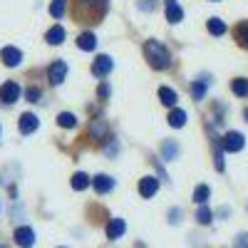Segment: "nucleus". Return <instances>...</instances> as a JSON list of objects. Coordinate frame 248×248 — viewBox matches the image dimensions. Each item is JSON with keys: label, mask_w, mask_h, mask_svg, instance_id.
I'll list each match as a JSON object with an SVG mask.
<instances>
[{"label": "nucleus", "mask_w": 248, "mask_h": 248, "mask_svg": "<svg viewBox=\"0 0 248 248\" xmlns=\"http://www.w3.org/2000/svg\"><path fill=\"white\" fill-rule=\"evenodd\" d=\"M107 13V0H75V17L85 23H99Z\"/></svg>", "instance_id": "obj_1"}, {"label": "nucleus", "mask_w": 248, "mask_h": 248, "mask_svg": "<svg viewBox=\"0 0 248 248\" xmlns=\"http://www.w3.org/2000/svg\"><path fill=\"white\" fill-rule=\"evenodd\" d=\"M144 55H147L149 65L154 70H167L171 65V57H169L167 47L161 43H156V40H147V43H144Z\"/></svg>", "instance_id": "obj_2"}, {"label": "nucleus", "mask_w": 248, "mask_h": 248, "mask_svg": "<svg viewBox=\"0 0 248 248\" xmlns=\"http://www.w3.org/2000/svg\"><path fill=\"white\" fill-rule=\"evenodd\" d=\"M20 85L17 82H5L3 87H0V102H5V105H13L15 99H20Z\"/></svg>", "instance_id": "obj_3"}, {"label": "nucleus", "mask_w": 248, "mask_h": 248, "mask_svg": "<svg viewBox=\"0 0 248 248\" xmlns=\"http://www.w3.org/2000/svg\"><path fill=\"white\" fill-rule=\"evenodd\" d=\"M112 72V57L109 55H99L94 62H92V75L94 77H105Z\"/></svg>", "instance_id": "obj_4"}, {"label": "nucleus", "mask_w": 248, "mask_h": 248, "mask_svg": "<svg viewBox=\"0 0 248 248\" xmlns=\"http://www.w3.org/2000/svg\"><path fill=\"white\" fill-rule=\"evenodd\" d=\"M243 144H246V139H243L241 132H229V134L223 137V149L226 152H241Z\"/></svg>", "instance_id": "obj_5"}, {"label": "nucleus", "mask_w": 248, "mask_h": 248, "mask_svg": "<svg viewBox=\"0 0 248 248\" xmlns=\"http://www.w3.org/2000/svg\"><path fill=\"white\" fill-rule=\"evenodd\" d=\"M65 75H67V65H65V62H62V60L52 62V65H50V70H47L50 85H60V82L65 79Z\"/></svg>", "instance_id": "obj_6"}, {"label": "nucleus", "mask_w": 248, "mask_h": 248, "mask_svg": "<svg viewBox=\"0 0 248 248\" xmlns=\"http://www.w3.org/2000/svg\"><path fill=\"white\" fill-rule=\"evenodd\" d=\"M156 191H159V179H154V176H144V179L139 181V194H141L144 199H152Z\"/></svg>", "instance_id": "obj_7"}, {"label": "nucleus", "mask_w": 248, "mask_h": 248, "mask_svg": "<svg viewBox=\"0 0 248 248\" xmlns=\"http://www.w3.org/2000/svg\"><path fill=\"white\" fill-rule=\"evenodd\" d=\"M0 60H3L8 67H17L20 60H23V52H20L17 47H3L0 50Z\"/></svg>", "instance_id": "obj_8"}, {"label": "nucleus", "mask_w": 248, "mask_h": 248, "mask_svg": "<svg viewBox=\"0 0 248 248\" xmlns=\"http://www.w3.org/2000/svg\"><path fill=\"white\" fill-rule=\"evenodd\" d=\"M124 231H127V223H124V218H112L109 226H107V238L109 241H117L124 236Z\"/></svg>", "instance_id": "obj_9"}, {"label": "nucleus", "mask_w": 248, "mask_h": 248, "mask_svg": "<svg viewBox=\"0 0 248 248\" xmlns=\"http://www.w3.org/2000/svg\"><path fill=\"white\" fill-rule=\"evenodd\" d=\"M15 243H20L23 248H30L35 243V231L28 229V226H23V229H17L15 231Z\"/></svg>", "instance_id": "obj_10"}, {"label": "nucleus", "mask_w": 248, "mask_h": 248, "mask_svg": "<svg viewBox=\"0 0 248 248\" xmlns=\"http://www.w3.org/2000/svg\"><path fill=\"white\" fill-rule=\"evenodd\" d=\"M92 184H94L97 194H107V191H112V189H114V179H112V176H107V174L94 176V179H92Z\"/></svg>", "instance_id": "obj_11"}, {"label": "nucleus", "mask_w": 248, "mask_h": 248, "mask_svg": "<svg viewBox=\"0 0 248 248\" xmlns=\"http://www.w3.org/2000/svg\"><path fill=\"white\" fill-rule=\"evenodd\" d=\"M37 124H40V122H37V117L28 112V114L20 117V124H17V127H20V132H23V134H32V132L37 129Z\"/></svg>", "instance_id": "obj_12"}, {"label": "nucleus", "mask_w": 248, "mask_h": 248, "mask_svg": "<svg viewBox=\"0 0 248 248\" xmlns=\"http://www.w3.org/2000/svg\"><path fill=\"white\" fill-rule=\"evenodd\" d=\"M167 20L169 23H181L184 20V10L176 0H167Z\"/></svg>", "instance_id": "obj_13"}, {"label": "nucleus", "mask_w": 248, "mask_h": 248, "mask_svg": "<svg viewBox=\"0 0 248 248\" xmlns=\"http://www.w3.org/2000/svg\"><path fill=\"white\" fill-rule=\"evenodd\" d=\"M77 45H79V50H85V52H92V50L97 47V37H94L92 32H82V35L77 37Z\"/></svg>", "instance_id": "obj_14"}, {"label": "nucleus", "mask_w": 248, "mask_h": 248, "mask_svg": "<svg viewBox=\"0 0 248 248\" xmlns=\"http://www.w3.org/2000/svg\"><path fill=\"white\" fill-rule=\"evenodd\" d=\"M45 40H47L50 45H60L62 40H65V28H62V25L50 28V30H47V35H45Z\"/></svg>", "instance_id": "obj_15"}, {"label": "nucleus", "mask_w": 248, "mask_h": 248, "mask_svg": "<svg viewBox=\"0 0 248 248\" xmlns=\"http://www.w3.org/2000/svg\"><path fill=\"white\" fill-rule=\"evenodd\" d=\"M87 186H90V176H87L85 171H77V174L72 176V189H75V191H85Z\"/></svg>", "instance_id": "obj_16"}, {"label": "nucleus", "mask_w": 248, "mask_h": 248, "mask_svg": "<svg viewBox=\"0 0 248 248\" xmlns=\"http://www.w3.org/2000/svg\"><path fill=\"white\" fill-rule=\"evenodd\" d=\"M159 99H161V105L174 107V105H176V92L169 90V87H161V90H159Z\"/></svg>", "instance_id": "obj_17"}, {"label": "nucleus", "mask_w": 248, "mask_h": 248, "mask_svg": "<svg viewBox=\"0 0 248 248\" xmlns=\"http://www.w3.org/2000/svg\"><path fill=\"white\" fill-rule=\"evenodd\" d=\"M161 154H164V159H176V154H179V147H176V141L174 139H167L161 144Z\"/></svg>", "instance_id": "obj_18"}, {"label": "nucleus", "mask_w": 248, "mask_h": 248, "mask_svg": "<svg viewBox=\"0 0 248 248\" xmlns=\"http://www.w3.org/2000/svg\"><path fill=\"white\" fill-rule=\"evenodd\" d=\"M209 196H211V189H209L206 184H201V186H196V189H194V201H196L199 206L209 201Z\"/></svg>", "instance_id": "obj_19"}, {"label": "nucleus", "mask_w": 248, "mask_h": 248, "mask_svg": "<svg viewBox=\"0 0 248 248\" xmlns=\"http://www.w3.org/2000/svg\"><path fill=\"white\" fill-rule=\"evenodd\" d=\"M169 124H171L174 129L184 127V124H186V112H184V109H171V114H169Z\"/></svg>", "instance_id": "obj_20"}, {"label": "nucleus", "mask_w": 248, "mask_h": 248, "mask_svg": "<svg viewBox=\"0 0 248 248\" xmlns=\"http://www.w3.org/2000/svg\"><path fill=\"white\" fill-rule=\"evenodd\" d=\"M57 124H60V127H67V129H72L75 124H77V117H75V114H70V112H62V114L57 117Z\"/></svg>", "instance_id": "obj_21"}, {"label": "nucleus", "mask_w": 248, "mask_h": 248, "mask_svg": "<svg viewBox=\"0 0 248 248\" xmlns=\"http://www.w3.org/2000/svg\"><path fill=\"white\" fill-rule=\"evenodd\" d=\"M65 8H67V0H52L50 15H52V17H62V15H65Z\"/></svg>", "instance_id": "obj_22"}, {"label": "nucleus", "mask_w": 248, "mask_h": 248, "mask_svg": "<svg viewBox=\"0 0 248 248\" xmlns=\"http://www.w3.org/2000/svg\"><path fill=\"white\" fill-rule=\"evenodd\" d=\"M209 32L211 35H223L226 32V23H223V20H218V17H211L209 20Z\"/></svg>", "instance_id": "obj_23"}, {"label": "nucleus", "mask_w": 248, "mask_h": 248, "mask_svg": "<svg viewBox=\"0 0 248 248\" xmlns=\"http://www.w3.org/2000/svg\"><path fill=\"white\" fill-rule=\"evenodd\" d=\"M231 87H233V94L246 97V94H248V79H241V77H238V79H233Z\"/></svg>", "instance_id": "obj_24"}, {"label": "nucleus", "mask_w": 248, "mask_h": 248, "mask_svg": "<svg viewBox=\"0 0 248 248\" xmlns=\"http://www.w3.org/2000/svg\"><path fill=\"white\" fill-rule=\"evenodd\" d=\"M236 40H238L243 47H248V23H241L236 28Z\"/></svg>", "instance_id": "obj_25"}, {"label": "nucleus", "mask_w": 248, "mask_h": 248, "mask_svg": "<svg viewBox=\"0 0 248 248\" xmlns=\"http://www.w3.org/2000/svg\"><path fill=\"white\" fill-rule=\"evenodd\" d=\"M105 132H107L105 122H102V119H94V122H92V137H94V139H102V137H105Z\"/></svg>", "instance_id": "obj_26"}, {"label": "nucleus", "mask_w": 248, "mask_h": 248, "mask_svg": "<svg viewBox=\"0 0 248 248\" xmlns=\"http://www.w3.org/2000/svg\"><path fill=\"white\" fill-rule=\"evenodd\" d=\"M211 218H214V216H211V211H209V209H206V206L201 203V209L196 211V221L206 226V223H211Z\"/></svg>", "instance_id": "obj_27"}, {"label": "nucleus", "mask_w": 248, "mask_h": 248, "mask_svg": "<svg viewBox=\"0 0 248 248\" xmlns=\"http://www.w3.org/2000/svg\"><path fill=\"white\" fill-rule=\"evenodd\" d=\"M191 94H194V99H203L206 85H201V82H194V85H191Z\"/></svg>", "instance_id": "obj_28"}, {"label": "nucleus", "mask_w": 248, "mask_h": 248, "mask_svg": "<svg viewBox=\"0 0 248 248\" xmlns=\"http://www.w3.org/2000/svg\"><path fill=\"white\" fill-rule=\"evenodd\" d=\"M25 94H28V99H30V102H40V90H37V87H30Z\"/></svg>", "instance_id": "obj_29"}, {"label": "nucleus", "mask_w": 248, "mask_h": 248, "mask_svg": "<svg viewBox=\"0 0 248 248\" xmlns=\"http://www.w3.org/2000/svg\"><path fill=\"white\" fill-rule=\"evenodd\" d=\"M97 94H99V97H109V87H107V85H99Z\"/></svg>", "instance_id": "obj_30"}, {"label": "nucleus", "mask_w": 248, "mask_h": 248, "mask_svg": "<svg viewBox=\"0 0 248 248\" xmlns=\"http://www.w3.org/2000/svg\"><path fill=\"white\" fill-rule=\"evenodd\" d=\"M248 246V236H238V248H246Z\"/></svg>", "instance_id": "obj_31"}, {"label": "nucleus", "mask_w": 248, "mask_h": 248, "mask_svg": "<svg viewBox=\"0 0 248 248\" xmlns=\"http://www.w3.org/2000/svg\"><path fill=\"white\" fill-rule=\"evenodd\" d=\"M179 214H181L179 209H174V211H171V223H176V221H179Z\"/></svg>", "instance_id": "obj_32"}, {"label": "nucleus", "mask_w": 248, "mask_h": 248, "mask_svg": "<svg viewBox=\"0 0 248 248\" xmlns=\"http://www.w3.org/2000/svg\"><path fill=\"white\" fill-rule=\"evenodd\" d=\"M246 119H248V109H246Z\"/></svg>", "instance_id": "obj_33"}, {"label": "nucleus", "mask_w": 248, "mask_h": 248, "mask_svg": "<svg viewBox=\"0 0 248 248\" xmlns=\"http://www.w3.org/2000/svg\"><path fill=\"white\" fill-rule=\"evenodd\" d=\"M0 248H8V246H0Z\"/></svg>", "instance_id": "obj_34"}, {"label": "nucleus", "mask_w": 248, "mask_h": 248, "mask_svg": "<svg viewBox=\"0 0 248 248\" xmlns=\"http://www.w3.org/2000/svg\"><path fill=\"white\" fill-rule=\"evenodd\" d=\"M214 3H216V0H214Z\"/></svg>", "instance_id": "obj_35"}]
</instances>
